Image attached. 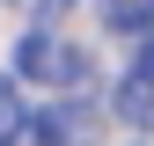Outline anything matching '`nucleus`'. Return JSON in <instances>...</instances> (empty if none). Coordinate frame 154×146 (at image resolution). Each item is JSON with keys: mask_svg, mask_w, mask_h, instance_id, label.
<instances>
[{"mask_svg": "<svg viewBox=\"0 0 154 146\" xmlns=\"http://www.w3.org/2000/svg\"><path fill=\"white\" fill-rule=\"evenodd\" d=\"M103 29H118V36H147V29H154V0H103Z\"/></svg>", "mask_w": 154, "mask_h": 146, "instance_id": "nucleus-3", "label": "nucleus"}, {"mask_svg": "<svg viewBox=\"0 0 154 146\" xmlns=\"http://www.w3.org/2000/svg\"><path fill=\"white\" fill-rule=\"evenodd\" d=\"M118 110L132 124H154V80H140V73H125V88H118Z\"/></svg>", "mask_w": 154, "mask_h": 146, "instance_id": "nucleus-5", "label": "nucleus"}, {"mask_svg": "<svg viewBox=\"0 0 154 146\" xmlns=\"http://www.w3.org/2000/svg\"><path fill=\"white\" fill-rule=\"evenodd\" d=\"M29 139V110L15 95V80H0V146H22Z\"/></svg>", "mask_w": 154, "mask_h": 146, "instance_id": "nucleus-4", "label": "nucleus"}, {"mask_svg": "<svg viewBox=\"0 0 154 146\" xmlns=\"http://www.w3.org/2000/svg\"><path fill=\"white\" fill-rule=\"evenodd\" d=\"M132 73H140V80H154V29L140 36V66H132Z\"/></svg>", "mask_w": 154, "mask_h": 146, "instance_id": "nucleus-7", "label": "nucleus"}, {"mask_svg": "<svg viewBox=\"0 0 154 146\" xmlns=\"http://www.w3.org/2000/svg\"><path fill=\"white\" fill-rule=\"evenodd\" d=\"M15 73L37 80V88H81V80H88V59L66 44L59 29H29L22 51H15Z\"/></svg>", "mask_w": 154, "mask_h": 146, "instance_id": "nucleus-1", "label": "nucleus"}, {"mask_svg": "<svg viewBox=\"0 0 154 146\" xmlns=\"http://www.w3.org/2000/svg\"><path fill=\"white\" fill-rule=\"evenodd\" d=\"M95 132H103V110L81 102V95L51 102L44 117H37V139H44V146H95Z\"/></svg>", "mask_w": 154, "mask_h": 146, "instance_id": "nucleus-2", "label": "nucleus"}, {"mask_svg": "<svg viewBox=\"0 0 154 146\" xmlns=\"http://www.w3.org/2000/svg\"><path fill=\"white\" fill-rule=\"evenodd\" d=\"M22 7H29V15H37V22H59V15H66V7H73V0H22Z\"/></svg>", "mask_w": 154, "mask_h": 146, "instance_id": "nucleus-6", "label": "nucleus"}]
</instances>
